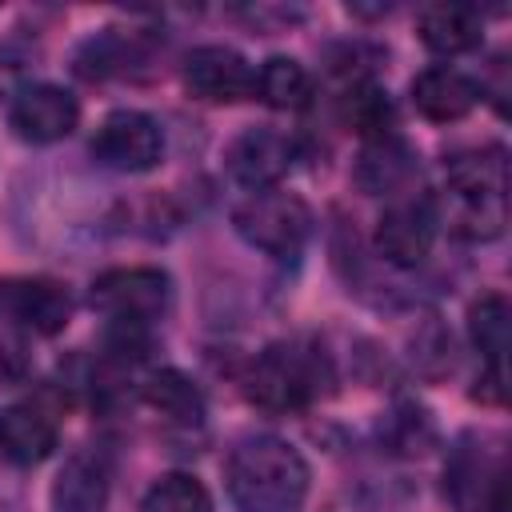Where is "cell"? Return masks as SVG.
<instances>
[{
	"mask_svg": "<svg viewBox=\"0 0 512 512\" xmlns=\"http://www.w3.org/2000/svg\"><path fill=\"white\" fill-rule=\"evenodd\" d=\"M256 96L268 104V108H280V112H296L312 100V76L300 60L292 56H268L260 68H256Z\"/></svg>",
	"mask_w": 512,
	"mask_h": 512,
	"instance_id": "cell-21",
	"label": "cell"
},
{
	"mask_svg": "<svg viewBox=\"0 0 512 512\" xmlns=\"http://www.w3.org/2000/svg\"><path fill=\"white\" fill-rule=\"evenodd\" d=\"M92 160L112 172H152L164 160V132L140 108H116L92 136Z\"/></svg>",
	"mask_w": 512,
	"mask_h": 512,
	"instance_id": "cell-7",
	"label": "cell"
},
{
	"mask_svg": "<svg viewBox=\"0 0 512 512\" xmlns=\"http://www.w3.org/2000/svg\"><path fill=\"white\" fill-rule=\"evenodd\" d=\"M292 164H296V140L280 128H268V124L244 128L224 152L228 176L248 192L280 188V180L292 172Z\"/></svg>",
	"mask_w": 512,
	"mask_h": 512,
	"instance_id": "cell-10",
	"label": "cell"
},
{
	"mask_svg": "<svg viewBox=\"0 0 512 512\" xmlns=\"http://www.w3.org/2000/svg\"><path fill=\"white\" fill-rule=\"evenodd\" d=\"M52 512H108V472L96 456L72 452L52 480Z\"/></svg>",
	"mask_w": 512,
	"mask_h": 512,
	"instance_id": "cell-18",
	"label": "cell"
},
{
	"mask_svg": "<svg viewBox=\"0 0 512 512\" xmlns=\"http://www.w3.org/2000/svg\"><path fill=\"white\" fill-rule=\"evenodd\" d=\"M308 460L280 436H244L224 460V488L236 512H296L308 496Z\"/></svg>",
	"mask_w": 512,
	"mask_h": 512,
	"instance_id": "cell-1",
	"label": "cell"
},
{
	"mask_svg": "<svg viewBox=\"0 0 512 512\" xmlns=\"http://www.w3.org/2000/svg\"><path fill=\"white\" fill-rule=\"evenodd\" d=\"M56 440H60V428L48 412L32 404H12L0 412V460L16 468H32L56 452Z\"/></svg>",
	"mask_w": 512,
	"mask_h": 512,
	"instance_id": "cell-14",
	"label": "cell"
},
{
	"mask_svg": "<svg viewBox=\"0 0 512 512\" xmlns=\"http://www.w3.org/2000/svg\"><path fill=\"white\" fill-rule=\"evenodd\" d=\"M324 384H332V372L320 348L272 344L252 360L244 392L256 408L284 416V412H304L312 400H320L328 392Z\"/></svg>",
	"mask_w": 512,
	"mask_h": 512,
	"instance_id": "cell-3",
	"label": "cell"
},
{
	"mask_svg": "<svg viewBox=\"0 0 512 512\" xmlns=\"http://www.w3.org/2000/svg\"><path fill=\"white\" fill-rule=\"evenodd\" d=\"M136 60H140V40L104 28V32L88 36V40L76 48L72 68H76V76H84V80H108V76H124Z\"/></svg>",
	"mask_w": 512,
	"mask_h": 512,
	"instance_id": "cell-20",
	"label": "cell"
},
{
	"mask_svg": "<svg viewBox=\"0 0 512 512\" xmlns=\"http://www.w3.org/2000/svg\"><path fill=\"white\" fill-rule=\"evenodd\" d=\"M440 216H436V200L432 196H392L376 220V252L396 264V268H416L436 240Z\"/></svg>",
	"mask_w": 512,
	"mask_h": 512,
	"instance_id": "cell-8",
	"label": "cell"
},
{
	"mask_svg": "<svg viewBox=\"0 0 512 512\" xmlns=\"http://www.w3.org/2000/svg\"><path fill=\"white\" fill-rule=\"evenodd\" d=\"M468 332H472V344L484 356V368L488 372H504V352H508V300L500 292H488V296H480L468 308Z\"/></svg>",
	"mask_w": 512,
	"mask_h": 512,
	"instance_id": "cell-22",
	"label": "cell"
},
{
	"mask_svg": "<svg viewBox=\"0 0 512 512\" xmlns=\"http://www.w3.org/2000/svg\"><path fill=\"white\" fill-rule=\"evenodd\" d=\"M184 88L204 104H240L256 96V68L228 44H200L184 56Z\"/></svg>",
	"mask_w": 512,
	"mask_h": 512,
	"instance_id": "cell-9",
	"label": "cell"
},
{
	"mask_svg": "<svg viewBox=\"0 0 512 512\" xmlns=\"http://www.w3.org/2000/svg\"><path fill=\"white\" fill-rule=\"evenodd\" d=\"M416 348L420 352H412V356H416V364L428 376L452 372V364H456V356H452V332H444L440 324H428V336H416Z\"/></svg>",
	"mask_w": 512,
	"mask_h": 512,
	"instance_id": "cell-25",
	"label": "cell"
},
{
	"mask_svg": "<svg viewBox=\"0 0 512 512\" xmlns=\"http://www.w3.org/2000/svg\"><path fill=\"white\" fill-rule=\"evenodd\" d=\"M140 512H212V496L192 472H164L144 492Z\"/></svg>",
	"mask_w": 512,
	"mask_h": 512,
	"instance_id": "cell-24",
	"label": "cell"
},
{
	"mask_svg": "<svg viewBox=\"0 0 512 512\" xmlns=\"http://www.w3.org/2000/svg\"><path fill=\"white\" fill-rule=\"evenodd\" d=\"M8 124L20 140L28 144H56L64 136H72V128L80 124V104L68 88L60 84H24L16 96H12V108H8Z\"/></svg>",
	"mask_w": 512,
	"mask_h": 512,
	"instance_id": "cell-11",
	"label": "cell"
},
{
	"mask_svg": "<svg viewBox=\"0 0 512 512\" xmlns=\"http://www.w3.org/2000/svg\"><path fill=\"white\" fill-rule=\"evenodd\" d=\"M380 440L396 456H424L436 444V424H432L428 408H420L416 400H400L380 420Z\"/></svg>",
	"mask_w": 512,
	"mask_h": 512,
	"instance_id": "cell-23",
	"label": "cell"
},
{
	"mask_svg": "<svg viewBox=\"0 0 512 512\" xmlns=\"http://www.w3.org/2000/svg\"><path fill=\"white\" fill-rule=\"evenodd\" d=\"M416 172H420L416 152H412L404 140H396V136L364 144V152H360V160H356V184H360L364 192L388 196V200L412 192Z\"/></svg>",
	"mask_w": 512,
	"mask_h": 512,
	"instance_id": "cell-15",
	"label": "cell"
},
{
	"mask_svg": "<svg viewBox=\"0 0 512 512\" xmlns=\"http://www.w3.org/2000/svg\"><path fill=\"white\" fill-rule=\"evenodd\" d=\"M88 300L112 324L148 328L152 320H160L168 312V304H172V280H168L164 268H152V264L108 268V272H100L92 280Z\"/></svg>",
	"mask_w": 512,
	"mask_h": 512,
	"instance_id": "cell-5",
	"label": "cell"
},
{
	"mask_svg": "<svg viewBox=\"0 0 512 512\" xmlns=\"http://www.w3.org/2000/svg\"><path fill=\"white\" fill-rule=\"evenodd\" d=\"M0 308L20 328L56 336L72 320V292L52 276H8L0 280Z\"/></svg>",
	"mask_w": 512,
	"mask_h": 512,
	"instance_id": "cell-12",
	"label": "cell"
},
{
	"mask_svg": "<svg viewBox=\"0 0 512 512\" xmlns=\"http://www.w3.org/2000/svg\"><path fill=\"white\" fill-rule=\"evenodd\" d=\"M444 488L464 512H504V448L496 436H464L444 468Z\"/></svg>",
	"mask_w": 512,
	"mask_h": 512,
	"instance_id": "cell-6",
	"label": "cell"
},
{
	"mask_svg": "<svg viewBox=\"0 0 512 512\" xmlns=\"http://www.w3.org/2000/svg\"><path fill=\"white\" fill-rule=\"evenodd\" d=\"M312 208L284 188H264V192H248L236 208H232V228L244 244L268 252V256H300L308 236H312Z\"/></svg>",
	"mask_w": 512,
	"mask_h": 512,
	"instance_id": "cell-4",
	"label": "cell"
},
{
	"mask_svg": "<svg viewBox=\"0 0 512 512\" xmlns=\"http://www.w3.org/2000/svg\"><path fill=\"white\" fill-rule=\"evenodd\" d=\"M444 208L436 204L440 224L460 240L488 244L508 228V160L504 148H472L444 160Z\"/></svg>",
	"mask_w": 512,
	"mask_h": 512,
	"instance_id": "cell-2",
	"label": "cell"
},
{
	"mask_svg": "<svg viewBox=\"0 0 512 512\" xmlns=\"http://www.w3.org/2000/svg\"><path fill=\"white\" fill-rule=\"evenodd\" d=\"M416 28H420V40L440 56L472 52L484 40V16L472 4H428Z\"/></svg>",
	"mask_w": 512,
	"mask_h": 512,
	"instance_id": "cell-16",
	"label": "cell"
},
{
	"mask_svg": "<svg viewBox=\"0 0 512 512\" xmlns=\"http://www.w3.org/2000/svg\"><path fill=\"white\" fill-rule=\"evenodd\" d=\"M144 404L172 428H200L204 424V392L180 368H156L140 384Z\"/></svg>",
	"mask_w": 512,
	"mask_h": 512,
	"instance_id": "cell-17",
	"label": "cell"
},
{
	"mask_svg": "<svg viewBox=\"0 0 512 512\" xmlns=\"http://www.w3.org/2000/svg\"><path fill=\"white\" fill-rule=\"evenodd\" d=\"M476 100H480V84L452 64H432L412 80V104L432 124L464 120L476 108Z\"/></svg>",
	"mask_w": 512,
	"mask_h": 512,
	"instance_id": "cell-13",
	"label": "cell"
},
{
	"mask_svg": "<svg viewBox=\"0 0 512 512\" xmlns=\"http://www.w3.org/2000/svg\"><path fill=\"white\" fill-rule=\"evenodd\" d=\"M340 120H344L364 144L396 136V104H392L388 88L376 84L372 76L344 84V92H340Z\"/></svg>",
	"mask_w": 512,
	"mask_h": 512,
	"instance_id": "cell-19",
	"label": "cell"
}]
</instances>
